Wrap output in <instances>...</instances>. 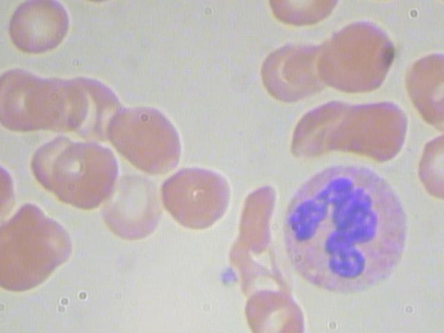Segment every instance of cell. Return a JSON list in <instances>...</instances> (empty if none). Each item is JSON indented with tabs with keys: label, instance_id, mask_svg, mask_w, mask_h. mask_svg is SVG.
Masks as SVG:
<instances>
[{
	"label": "cell",
	"instance_id": "cell-6",
	"mask_svg": "<svg viewBox=\"0 0 444 333\" xmlns=\"http://www.w3.org/2000/svg\"><path fill=\"white\" fill-rule=\"evenodd\" d=\"M165 209L182 225H209L223 212L228 189L223 180L207 171L184 169L164 181L161 189Z\"/></svg>",
	"mask_w": 444,
	"mask_h": 333
},
{
	"label": "cell",
	"instance_id": "cell-1",
	"mask_svg": "<svg viewBox=\"0 0 444 333\" xmlns=\"http://www.w3.org/2000/svg\"><path fill=\"white\" fill-rule=\"evenodd\" d=\"M407 219L392 186L370 169L339 165L309 177L284 218L287 258L305 281L336 293L387 279L403 256Z\"/></svg>",
	"mask_w": 444,
	"mask_h": 333
},
{
	"label": "cell",
	"instance_id": "cell-4",
	"mask_svg": "<svg viewBox=\"0 0 444 333\" xmlns=\"http://www.w3.org/2000/svg\"><path fill=\"white\" fill-rule=\"evenodd\" d=\"M67 231L38 207L22 206L1 228L0 284L22 292L44 282L69 258Z\"/></svg>",
	"mask_w": 444,
	"mask_h": 333
},
{
	"label": "cell",
	"instance_id": "cell-9",
	"mask_svg": "<svg viewBox=\"0 0 444 333\" xmlns=\"http://www.w3.org/2000/svg\"><path fill=\"white\" fill-rule=\"evenodd\" d=\"M314 53L313 49L287 46L273 51L262 67L265 86L275 95L282 96L293 85L314 84Z\"/></svg>",
	"mask_w": 444,
	"mask_h": 333
},
{
	"label": "cell",
	"instance_id": "cell-2",
	"mask_svg": "<svg viewBox=\"0 0 444 333\" xmlns=\"http://www.w3.org/2000/svg\"><path fill=\"white\" fill-rule=\"evenodd\" d=\"M119 108L112 90L92 79L42 78L19 69L1 78V121L12 130L75 132L104 140Z\"/></svg>",
	"mask_w": 444,
	"mask_h": 333
},
{
	"label": "cell",
	"instance_id": "cell-7",
	"mask_svg": "<svg viewBox=\"0 0 444 333\" xmlns=\"http://www.w3.org/2000/svg\"><path fill=\"white\" fill-rule=\"evenodd\" d=\"M108 200L104 220L117 236L142 239L156 228L161 210L156 190L148 180L139 176L121 179Z\"/></svg>",
	"mask_w": 444,
	"mask_h": 333
},
{
	"label": "cell",
	"instance_id": "cell-3",
	"mask_svg": "<svg viewBox=\"0 0 444 333\" xmlns=\"http://www.w3.org/2000/svg\"><path fill=\"white\" fill-rule=\"evenodd\" d=\"M32 170L40 184L58 200L83 210L108 200L118 175L117 160L109 148L61 137L36 151Z\"/></svg>",
	"mask_w": 444,
	"mask_h": 333
},
{
	"label": "cell",
	"instance_id": "cell-8",
	"mask_svg": "<svg viewBox=\"0 0 444 333\" xmlns=\"http://www.w3.org/2000/svg\"><path fill=\"white\" fill-rule=\"evenodd\" d=\"M69 27L67 13L55 1H28L13 13L9 26L12 42L21 51L38 53L62 41Z\"/></svg>",
	"mask_w": 444,
	"mask_h": 333
},
{
	"label": "cell",
	"instance_id": "cell-5",
	"mask_svg": "<svg viewBox=\"0 0 444 333\" xmlns=\"http://www.w3.org/2000/svg\"><path fill=\"white\" fill-rule=\"evenodd\" d=\"M107 138L128 162L145 173L164 174L178 164L181 148L178 132L156 109L119 108L109 122Z\"/></svg>",
	"mask_w": 444,
	"mask_h": 333
}]
</instances>
